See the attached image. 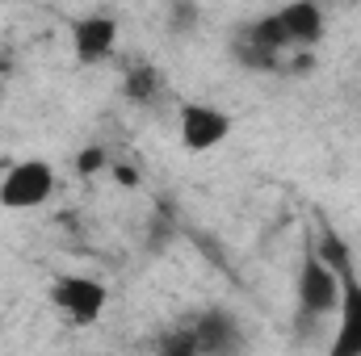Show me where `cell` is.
<instances>
[{
    "mask_svg": "<svg viewBox=\"0 0 361 356\" xmlns=\"http://www.w3.org/2000/svg\"><path fill=\"white\" fill-rule=\"evenodd\" d=\"M341 323L332 336V356H361V281L353 265L341 268Z\"/></svg>",
    "mask_w": 361,
    "mask_h": 356,
    "instance_id": "5b68a950",
    "label": "cell"
},
{
    "mask_svg": "<svg viewBox=\"0 0 361 356\" xmlns=\"http://www.w3.org/2000/svg\"><path fill=\"white\" fill-rule=\"evenodd\" d=\"M160 352H169V356H193L197 352V331H193V323L185 327V331H173V336H164L160 340Z\"/></svg>",
    "mask_w": 361,
    "mask_h": 356,
    "instance_id": "8fae6325",
    "label": "cell"
},
{
    "mask_svg": "<svg viewBox=\"0 0 361 356\" xmlns=\"http://www.w3.org/2000/svg\"><path fill=\"white\" fill-rule=\"evenodd\" d=\"M55 193V168L47 160H21L0 180V205L4 210H34Z\"/></svg>",
    "mask_w": 361,
    "mask_h": 356,
    "instance_id": "7a4b0ae2",
    "label": "cell"
},
{
    "mask_svg": "<svg viewBox=\"0 0 361 356\" xmlns=\"http://www.w3.org/2000/svg\"><path fill=\"white\" fill-rule=\"evenodd\" d=\"M51 302L80 327H89L101 319L105 302H109V289L97 281V276H85V272H68V276H55L51 285Z\"/></svg>",
    "mask_w": 361,
    "mask_h": 356,
    "instance_id": "3957f363",
    "label": "cell"
},
{
    "mask_svg": "<svg viewBox=\"0 0 361 356\" xmlns=\"http://www.w3.org/2000/svg\"><path fill=\"white\" fill-rule=\"evenodd\" d=\"M227 134H231V117H227L223 109L197 105V101L180 105V143H185L189 151H210V147H219Z\"/></svg>",
    "mask_w": 361,
    "mask_h": 356,
    "instance_id": "277c9868",
    "label": "cell"
},
{
    "mask_svg": "<svg viewBox=\"0 0 361 356\" xmlns=\"http://www.w3.org/2000/svg\"><path fill=\"white\" fill-rule=\"evenodd\" d=\"M294 289H298V319H328L341 306V272L328 260H319L315 248H307Z\"/></svg>",
    "mask_w": 361,
    "mask_h": 356,
    "instance_id": "6da1fadb",
    "label": "cell"
},
{
    "mask_svg": "<svg viewBox=\"0 0 361 356\" xmlns=\"http://www.w3.org/2000/svg\"><path fill=\"white\" fill-rule=\"evenodd\" d=\"M193 331H197V352L227 356V352H240V344H244V331L227 310H206L193 323Z\"/></svg>",
    "mask_w": 361,
    "mask_h": 356,
    "instance_id": "52a82bcc",
    "label": "cell"
},
{
    "mask_svg": "<svg viewBox=\"0 0 361 356\" xmlns=\"http://www.w3.org/2000/svg\"><path fill=\"white\" fill-rule=\"evenodd\" d=\"M76 168H80L85 177H92V172H101V168H105V151H101V147H85V151L76 155Z\"/></svg>",
    "mask_w": 361,
    "mask_h": 356,
    "instance_id": "4fadbf2b",
    "label": "cell"
},
{
    "mask_svg": "<svg viewBox=\"0 0 361 356\" xmlns=\"http://www.w3.org/2000/svg\"><path fill=\"white\" fill-rule=\"evenodd\" d=\"M4 72H8V63H4V59H0V76H4Z\"/></svg>",
    "mask_w": 361,
    "mask_h": 356,
    "instance_id": "9a60e30c",
    "label": "cell"
},
{
    "mask_svg": "<svg viewBox=\"0 0 361 356\" xmlns=\"http://www.w3.org/2000/svg\"><path fill=\"white\" fill-rule=\"evenodd\" d=\"M193 25H197V8H193L189 0H177V4H173V30L189 34Z\"/></svg>",
    "mask_w": 361,
    "mask_h": 356,
    "instance_id": "7c38bea8",
    "label": "cell"
},
{
    "mask_svg": "<svg viewBox=\"0 0 361 356\" xmlns=\"http://www.w3.org/2000/svg\"><path fill=\"white\" fill-rule=\"evenodd\" d=\"M315 256H319V260H328V265L336 268V272L353 265V260H349V243H345L336 231H324V235L315 239Z\"/></svg>",
    "mask_w": 361,
    "mask_h": 356,
    "instance_id": "30bf717a",
    "label": "cell"
},
{
    "mask_svg": "<svg viewBox=\"0 0 361 356\" xmlns=\"http://www.w3.org/2000/svg\"><path fill=\"white\" fill-rule=\"evenodd\" d=\"M160 89H164V80H160V72L152 68V63H135L130 72H126V80H122V92L130 96V101H156L160 96Z\"/></svg>",
    "mask_w": 361,
    "mask_h": 356,
    "instance_id": "9c48e42d",
    "label": "cell"
},
{
    "mask_svg": "<svg viewBox=\"0 0 361 356\" xmlns=\"http://www.w3.org/2000/svg\"><path fill=\"white\" fill-rule=\"evenodd\" d=\"M277 17H281L294 46H315L324 38V8L315 0H290V4L277 8Z\"/></svg>",
    "mask_w": 361,
    "mask_h": 356,
    "instance_id": "ba28073f",
    "label": "cell"
},
{
    "mask_svg": "<svg viewBox=\"0 0 361 356\" xmlns=\"http://www.w3.org/2000/svg\"><path fill=\"white\" fill-rule=\"evenodd\" d=\"M118 42V21L105 17V13H92V17H80L72 25V46L80 55V63H101Z\"/></svg>",
    "mask_w": 361,
    "mask_h": 356,
    "instance_id": "8992f818",
    "label": "cell"
},
{
    "mask_svg": "<svg viewBox=\"0 0 361 356\" xmlns=\"http://www.w3.org/2000/svg\"><path fill=\"white\" fill-rule=\"evenodd\" d=\"M114 180H122L126 189H135V184H139V177H135L130 168H122V164H114Z\"/></svg>",
    "mask_w": 361,
    "mask_h": 356,
    "instance_id": "5bb4252c",
    "label": "cell"
}]
</instances>
